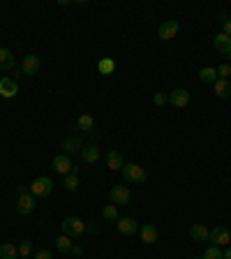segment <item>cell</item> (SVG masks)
Returning a JSON list of instances; mask_svg holds the SVG:
<instances>
[{"instance_id":"9a60e30c","label":"cell","mask_w":231,"mask_h":259,"mask_svg":"<svg viewBox=\"0 0 231 259\" xmlns=\"http://www.w3.org/2000/svg\"><path fill=\"white\" fill-rule=\"evenodd\" d=\"M99 155H102L99 148H97V146H93V143L81 148V158H83V162H88V164H95V162L99 160Z\"/></svg>"},{"instance_id":"8fae6325","label":"cell","mask_w":231,"mask_h":259,"mask_svg":"<svg viewBox=\"0 0 231 259\" xmlns=\"http://www.w3.org/2000/svg\"><path fill=\"white\" fill-rule=\"evenodd\" d=\"M157 35H160V40H164V42L173 40V37L178 35V21H173V19L164 21V23L160 26V30H157Z\"/></svg>"},{"instance_id":"7402d4cb","label":"cell","mask_w":231,"mask_h":259,"mask_svg":"<svg viewBox=\"0 0 231 259\" xmlns=\"http://www.w3.org/2000/svg\"><path fill=\"white\" fill-rule=\"evenodd\" d=\"M199 79H201V83H211L213 86L217 81V70L215 67H201L199 70Z\"/></svg>"},{"instance_id":"2e32d148","label":"cell","mask_w":231,"mask_h":259,"mask_svg":"<svg viewBox=\"0 0 231 259\" xmlns=\"http://www.w3.org/2000/svg\"><path fill=\"white\" fill-rule=\"evenodd\" d=\"M213 44H215V49H217L220 54L227 56V54L231 51V37H229V35H224V33H220V35H215Z\"/></svg>"},{"instance_id":"cb8c5ba5","label":"cell","mask_w":231,"mask_h":259,"mask_svg":"<svg viewBox=\"0 0 231 259\" xmlns=\"http://www.w3.org/2000/svg\"><path fill=\"white\" fill-rule=\"evenodd\" d=\"M0 259H19V248L12 243H2L0 245Z\"/></svg>"},{"instance_id":"6da1fadb","label":"cell","mask_w":231,"mask_h":259,"mask_svg":"<svg viewBox=\"0 0 231 259\" xmlns=\"http://www.w3.org/2000/svg\"><path fill=\"white\" fill-rule=\"evenodd\" d=\"M123 179L127 180V183H134V185H139V183H146V179H148V174H146V169L143 167H139V164H125L123 167Z\"/></svg>"},{"instance_id":"277c9868","label":"cell","mask_w":231,"mask_h":259,"mask_svg":"<svg viewBox=\"0 0 231 259\" xmlns=\"http://www.w3.org/2000/svg\"><path fill=\"white\" fill-rule=\"evenodd\" d=\"M208 239L213 241V245L222 248V245H229V241H231V232L227 229V227H215V229H211Z\"/></svg>"},{"instance_id":"e0dca14e","label":"cell","mask_w":231,"mask_h":259,"mask_svg":"<svg viewBox=\"0 0 231 259\" xmlns=\"http://www.w3.org/2000/svg\"><path fill=\"white\" fill-rule=\"evenodd\" d=\"M208 229H206L204 224H199V222H194L192 227H190V236H192V241H208Z\"/></svg>"},{"instance_id":"7a4b0ae2","label":"cell","mask_w":231,"mask_h":259,"mask_svg":"<svg viewBox=\"0 0 231 259\" xmlns=\"http://www.w3.org/2000/svg\"><path fill=\"white\" fill-rule=\"evenodd\" d=\"M83 232H86L83 220L74 218V215H70V218H65V220H62V234H65V236H70V239H79Z\"/></svg>"},{"instance_id":"603a6c76","label":"cell","mask_w":231,"mask_h":259,"mask_svg":"<svg viewBox=\"0 0 231 259\" xmlns=\"http://www.w3.org/2000/svg\"><path fill=\"white\" fill-rule=\"evenodd\" d=\"M77 127L83 130V132H93V130H95V120H93L90 114H81L79 120H77Z\"/></svg>"},{"instance_id":"9c48e42d","label":"cell","mask_w":231,"mask_h":259,"mask_svg":"<svg viewBox=\"0 0 231 259\" xmlns=\"http://www.w3.org/2000/svg\"><path fill=\"white\" fill-rule=\"evenodd\" d=\"M39 67H42V63H39V58L37 56H26L23 58V63H21V72L26 74V77H35L37 72H39Z\"/></svg>"},{"instance_id":"8992f818","label":"cell","mask_w":231,"mask_h":259,"mask_svg":"<svg viewBox=\"0 0 231 259\" xmlns=\"http://www.w3.org/2000/svg\"><path fill=\"white\" fill-rule=\"evenodd\" d=\"M116 229L123 234V236H132L134 232H139V224L134 218H118L116 220Z\"/></svg>"},{"instance_id":"d4e9b609","label":"cell","mask_w":231,"mask_h":259,"mask_svg":"<svg viewBox=\"0 0 231 259\" xmlns=\"http://www.w3.org/2000/svg\"><path fill=\"white\" fill-rule=\"evenodd\" d=\"M56 248H58L60 252H70L72 250V239L70 236H65V234L58 236V239H56Z\"/></svg>"},{"instance_id":"4316f807","label":"cell","mask_w":231,"mask_h":259,"mask_svg":"<svg viewBox=\"0 0 231 259\" xmlns=\"http://www.w3.org/2000/svg\"><path fill=\"white\" fill-rule=\"evenodd\" d=\"M114 67H116V63L111 60V58H102V60L97 63V70L102 72V74H111V72H114Z\"/></svg>"},{"instance_id":"ba28073f","label":"cell","mask_w":231,"mask_h":259,"mask_svg":"<svg viewBox=\"0 0 231 259\" xmlns=\"http://www.w3.org/2000/svg\"><path fill=\"white\" fill-rule=\"evenodd\" d=\"M169 102L173 104V107H178V109L187 107V104H190V90H185V88L171 90V93H169Z\"/></svg>"},{"instance_id":"7c38bea8","label":"cell","mask_w":231,"mask_h":259,"mask_svg":"<svg viewBox=\"0 0 231 259\" xmlns=\"http://www.w3.org/2000/svg\"><path fill=\"white\" fill-rule=\"evenodd\" d=\"M19 93V83H17V79H9V77H5V79L0 81V95L2 98H14Z\"/></svg>"},{"instance_id":"74e56055","label":"cell","mask_w":231,"mask_h":259,"mask_svg":"<svg viewBox=\"0 0 231 259\" xmlns=\"http://www.w3.org/2000/svg\"><path fill=\"white\" fill-rule=\"evenodd\" d=\"M21 259H23V257H21Z\"/></svg>"},{"instance_id":"83f0119b","label":"cell","mask_w":231,"mask_h":259,"mask_svg":"<svg viewBox=\"0 0 231 259\" xmlns=\"http://www.w3.org/2000/svg\"><path fill=\"white\" fill-rule=\"evenodd\" d=\"M222 248H217V245H211V248H206L204 257L201 259H222Z\"/></svg>"},{"instance_id":"f546056e","label":"cell","mask_w":231,"mask_h":259,"mask_svg":"<svg viewBox=\"0 0 231 259\" xmlns=\"http://www.w3.org/2000/svg\"><path fill=\"white\" fill-rule=\"evenodd\" d=\"M215 70H217V79L229 81V77H231V65H229V63L220 65V67H215Z\"/></svg>"},{"instance_id":"4fadbf2b","label":"cell","mask_w":231,"mask_h":259,"mask_svg":"<svg viewBox=\"0 0 231 259\" xmlns=\"http://www.w3.org/2000/svg\"><path fill=\"white\" fill-rule=\"evenodd\" d=\"M107 167L111 171H123V167H125L123 155H120L118 151H109L107 153Z\"/></svg>"},{"instance_id":"484cf974","label":"cell","mask_w":231,"mask_h":259,"mask_svg":"<svg viewBox=\"0 0 231 259\" xmlns=\"http://www.w3.org/2000/svg\"><path fill=\"white\" fill-rule=\"evenodd\" d=\"M102 215H104L107 220H114V222L120 218V215H118V206H116V204H107V206H104V208H102Z\"/></svg>"},{"instance_id":"ac0fdd59","label":"cell","mask_w":231,"mask_h":259,"mask_svg":"<svg viewBox=\"0 0 231 259\" xmlns=\"http://www.w3.org/2000/svg\"><path fill=\"white\" fill-rule=\"evenodd\" d=\"M62 185H65V190H70V192H74V190L79 188V167H74V169L65 176Z\"/></svg>"},{"instance_id":"f1b7e54d","label":"cell","mask_w":231,"mask_h":259,"mask_svg":"<svg viewBox=\"0 0 231 259\" xmlns=\"http://www.w3.org/2000/svg\"><path fill=\"white\" fill-rule=\"evenodd\" d=\"M19 255L23 259H28L30 255H33V241H21L19 243Z\"/></svg>"},{"instance_id":"3957f363","label":"cell","mask_w":231,"mask_h":259,"mask_svg":"<svg viewBox=\"0 0 231 259\" xmlns=\"http://www.w3.org/2000/svg\"><path fill=\"white\" fill-rule=\"evenodd\" d=\"M51 190H54V180L49 179V176H39L30 183V195L35 197H46L51 195Z\"/></svg>"},{"instance_id":"5bb4252c","label":"cell","mask_w":231,"mask_h":259,"mask_svg":"<svg viewBox=\"0 0 231 259\" xmlns=\"http://www.w3.org/2000/svg\"><path fill=\"white\" fill-rule=\"evenodd\" d=\"M139 236H141L143 243L153 245V243L157 241V229H155L153 224H141V227H139Z\"/></svg>"},{"instance_id":"44dd1931","label":"cell","mask_w":231,"mask_h":259,"mask_svg":"<svg viewBox=\"0 0 231 259\" xmlns=\"http://www.w3.org/2000/svg\"><path fill=\"white\" fill-rule=\"evenodd\" d=\"M14 67V56H12V51L9 49H0V70L7 72Z\"/></svg>"},{"instance_id":"d6986e66","label":"cell","mask_w":231,"mask_h":259,"mask_svg":"<svg viewBox=\"0 0 231 259\" xmlns=\"http://www.w3.org/2000/svg\"><path fill=\"white\" fill-rule=\"evenodd\" d=\"M213 90H215V95L220 100H227L231 95V86H229V81H224V79H217L213 83Z\"/></svg>"},{"instance_id":"d590c367","label":"cell","mask_w":231,"mask_h":259,"mask_svg":"<svg viewBox=\"0 0 231 259\" xmlns=\"http://www.w3.org/2000/svg\"><path fill=\"white\" fill-rule=\"evenodd\" d=\"M222 259H231V248H227V250L222 252Z\"/></svg>"},{"instance_id":"30bf717a","label":"cell","mask_w":231,"mask_h":259,"mask_svg":"<svg viewBox=\"0 0 231 259\" xmlns=\"http://www.w3.org/2000/svg\"><path fill=\"white\" fill-rule=\"evenodd\" d=\"M54 171H58V174H62V176H67L72 169H74V164H72V160L65 155V153H60V155H56L54 158Z\"/></svg>"},{"instance_id":"d6a6232c","label":"cell","mask_w":231,"mask_h":259,"mask_svg":"<svg viewBox=\"0 0 231 259\" xmlns=\"http://www.w3.org/2000/svg\"><path fill=\"white\" fill-rule=\"evenodd\" d=\"M224 35L231 37V19H224Z\"/></svg>"},{"instance_id":"5b68a950","label":"cell","mask_w":231,"mask_h":259,"mask_svg":"<svg viewBox=\"0 0 231 259\" xmlns=\"http://www.w3.org/2000/svg\"><path fill=\"white\" fill-rule=\"evenodd\" d=\"M33 208H35V195H30V192L19 195V201H17V213L19 215L33 213Z\"/></svg>"},{"instance_id":"1f68e13d","label":"cell","mask_w":231,"mask_h":259,"mask_svg":"<svg viewBox=\"0 0 231 259\" xmlns=\"http://www.w3.org/2000/svg\"><path fill=\"white\" fill-rule=\"evenodd\" d=\"M35 259H51V252H49V250H39V252H35Z\"/></svg>"},{"instance_id":"8d00e7d4","label":"cell","mask_w":231,"mask_h":259,"mask_svg":"<svg viewBox=\"0 0 231 259\" xmlns=\"http://www.w3.org/2000/svg\"><path fill=\"white\" fill-rule=\"evenodd\" d=\"M227 58H229V63H231V51H229V54H227Z\"/></svg>"},{"instance_id":"836d02e7","label":"cell","mask_w":231,"mask_h":259,"mask_svg":"<svg viewBox=\"0 0 231 259\" xmlns=\"http://www.w3.org/2000/svg\"><path fill=\"white\" fill-rule=\"evenodd\" d=\"M97 229H99V224H95V222L86 224V232H97Z\"/></svg>"},{"instance_id":"4dcf8cb0","label":"cell","mask_w":231,"mask_h":259,"mask_svg":"<svg viewBox=\"0 0 231 259\" xmlns=\"http://www.w3.org/2000/svg\"><path fill=\"white\" fill-rule=\"evenodd\" d=\"M153 102H155L157 107H162V104H167V102H169V95H164V93H155V95H153Z\"/></svg>"},{"instance_id":"ffe728a7","label":"cell","mask_w":231,"mask_h":259,"mask_svg":"<svg viewBox=\"0 0 231 259\" xmlns=\"http://www.w3.org/2000/svg\"><path fill=\"white\" fill-rule=\"evenodd\" d=\"M83 148V141H81L79 137H67L65 141H62V151H65V155L67 153H77Z\"/></svg>"},{"instance_id":"52a82bcc","label":"cell","mask_w":231,"mask_h":259,"mask_svg":"<svg viewBox=\"0 0 231 259\" xmlns=\"http://www.w3.org/2000/svg\"><path fill=\"white\" fill-rule=\"evenodd\" d=\"M109 195H111V201H114L116 206L130 204V197H132V195H130V188H127V185H114Z\"/></svg>"},{"instance_id":"e575fe53","label":"cell","mask_w":231,"mask_h":259,"mask_svg":"<svg viewBox=\"0 0 231 259\" xmlns=\"http://www.w3.org/2000/svg\"><path fill=\"white\" fill-rule=\"evenodd\" d=\"M70 252H74V255H77V257H79V255H83V250H81L79 245H72V250Z\"/></svg>"}]
</instances>
